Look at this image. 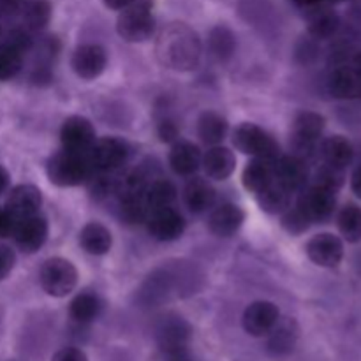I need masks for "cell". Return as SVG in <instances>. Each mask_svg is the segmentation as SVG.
I'll use <instances>...</instances> for the list:
<instances>
[{
	"label": "cell",
	"mask_w": 361,
	"mask_h": 361,
	"mask_svg": "<svg viewBox=\"0 0 361 361\" xmlns=\"http://www.w3.org/2000/svg\"><path fill=\"white\" fill-rule=\"evenodd\" d=\"M228 120L215 111H207L197 120V136L207 145H221L228 134Z\"/></svg>",
	"instance_id": "1f68e13d"
},
{
	"label": "cell",
	"mask_w": 361,
	"mask_h": 361,
	"mask_svg": "<svg viewBox=\"0 0 361 361\" xmlns=\"http://www.w3.org/2000/svg\"><path fill=\"white\" fill-rule=\"evenodd\" d=\"M63 150L88 154L95 143V129L85 116H69L60 129Z\"/></svg>",
	"instance_id": "8fae6325"
},
{
	"label": "cell",
	"mask_w": 361,
	"mask_h": 361,
	"mask_svg": "<svg viewBox=\"0 0 361 361\" xmlns=\"http://www.w3.org/2000/svg\"><path fill=\"white\" fill-rule=\"evenodd\" d=\"M200 148L190 141H176L169 152V166L180 176H192L201 166Z\"/></svg>",
	"instance_id": "7402d4cb"
},
{
	"label": "cell",
	"mask_w": 361,
	"mask_h": 361,
	"mask_svg": "<svg viewBox=\"0 0 361 361\" xmlns=\"http://www.w3.org/2000/svg\"><path fill=\"white\" fill-rule=\"evenodd\" d=\"M274 162L268 161V159L261 157H252V161L245 166L242 175L243 187H245L249 192H259L263 187H267L268 183L274 182Z\"/></svg>",
	"instance_id": "f1b7e54d"
},
{
	"label": "cell",
	"mask_w": 361,
	"mask_h": 361,
	"mask_svg": "<svg viewBox=\"0 0 361 361\" xmlns=\"http://www.w3.org/2000/svg\"><path fill=\"white\" fill-rule=\"evenodd\" d=\"M39 282L44 293L55 298H63L74 291L78 284V270L63 257H51L44 261L39 271Z\"/></svg>",
	"instance_id": "5b68a950"
},
{
	"label": "cell",
	"mask_w": 361,
	"mask_h": 361,
	"mask_svg": "<svg viewBox=\"0 0 361 361\" xmlns=\"http://www.w3.org/2000/svg\"><path fill=\"white\" fill-rule=\"evenodd\" d=\"M256 201L263 212L271 215H279L284 214L291 207L293 192L286 189L284 185H281L277 180H274L267 187H263L259 192H256Z\"/></svg>",
	"instance_id": "4316f807"
},
{
	"label": "cell",
	"mask_w": 361,
	"mask_h": 361,
	"mask_svg": "<svg viewBox=\"0 0 361 361\" xmlns=\"http://www.w3.org/2000/svg\"><path fill=\"white\" fill-rule=\"evenodd\" d=\"M319 155L326 164L345 169L355 159V147L348 137L334 134V136H328L321 141Z\"/></svg>",
	"instance_id": "603a6c76"
},
{
	"label": "cell",
	"mask_w": 361,
	"mask_h": 361,
	"mask_svg": "<svg viewBox=\"0 0 361 361\" xmlns=\"http://www.w3.org/2000/svg\"><path fill=\"white\" fill-rule=\"evenodd\" d=\"M14 263H16V254L9 245L0 243V281L7 277L13 271Z\"/></svg>",
	"instance_id": "ab89813d"
},
{
	"label": "cell",
	"mask_w": 361,
	"mask_h": 361,
	"mask_svg": "<svg viewBox=\"0 0 361 361\" xmlns=\"http://www.w3.org/2000/svg\"><path fill=\"white\" fill-rule=\"evenodd\" d=\"M21 16L28 30L39 32L48 27L51 20V4L49 0H23Z\"/></svg>",
	"instance_id": "836d02e7"
},
{
	"label": "cell",
	"mask_w": 361,
	"mask_h": 361,
	"mask_svg": "<svg viewBox=\"0 0 361 361\" xmlns=\"http://www.w3.org/2000/svg\"><path fill=\"white\" fill-rule=\"evenodd\" d=\"M190 326L180 317H168L164 323L159 326L157 342L162 351L171 358H183V353L187 351V345L190 342Z\"/></svg>",
	"instance_id": "4fadbf2b"
},
{
	"label": "cell",
	"mask_w": 361,
	"mask_h": 361,
	"mask_svg": "<svg viewBox=\"0 0 361 361\" xmlns=\"http://www.w3.org/2000/svg\"><path fill=\"white\" fill-rule=\"evenodd\" d=\"M49 182L59 187H76L88 182L95 173L88 154L62 150L49 157L46 164Z\"/></svg>",
	"instance_id": "7a4b0ae2"
},
{
	"label": "cell",
	"mask_w": 361,
	"mask_h": 361,
	"mask_svg": "<svg viewBox=\"0 0 361 361\" xmlns=\"http://www.w3.org/2000/svg\"><path fill=\"white\" fill-rule=\"evenodd\" d=\"M267 349L274 356H288L295 351L296 342L300 338V328L296 321L284 319L277 321L274 330L267 335Z\"/></svg>",
	"instance_id": "ffe728a7"
},
{
	"label": "cell",
	"mask_w": 361,
	"mask_h": 361,
	"mask_svg": "<svg viewBox=\"0 0 361 361\" xmlns=\"http://www.w3.org/2000/svg\"><path fill=\"white\" fill-rule=\"evenodd\" d=\"M274 176L281 185L286 189L296 192V190L305 189L309 182V164L305 159L298 155H281L274 162Z\"/></svg>",
	"instance_id": "9a60e30c"
},
{
	"label": "cell",
	"mask_w": 361,
	"mask_h": 361,
	"mask_svg": "<svg viewBox=\"0 0 361 361\" xmlns=\"http://www.w3.org/2000/svg\"><path fill=\"white\" fill-rule=\"evenodd\" d=\"M344 169L323 162V166H319L316 175H314V183L324 187V189L334 190V192H338L341 187L344 185Z\"/></svg>",
	"instance_id": "8d00e7d4"
},
{
	"label": "cell",
	"mask_w": 361,
	"mask_h": 361,
	"mask_svg": "<svg viewBox=\"0 0 361 361\" xmlns=\"http://www.w3.org/2000/svg\"><path fill=\"white\" fill-rule=\"evenodd\" d=\"M16 224L18 221L6 210V207L0 208V240L13 236Z\"/></svg>",
	"instance_id": "60d3db41"
},
{
	"label": "cell",
	"mask_w": 361,
	"mask_h": 361,
	"mask_svg": "<svg viewBox=\"0 0 361 361\" xmlns=\"http://www.w3.org/2000/svg\"><path fill=\"white\" fill-rule=\"evenodd\" d=\"M281 319V312H279V307L271 302H254L243 310L242 316V326L250 337H267L274 326L277 324V321Z\"/></svg>",
	"instance_id": "9c48e42d"
},
{
	"label": "cell",
	"mask_w": 361,
	"mask_h": 361,
	"mask_svg": "<svg viewBox=\"0 0 361 361\" xmlns=\"http://www.w3.org/2000/svg\"><path fill=\"white\" fill-rule=\"evenodd\" d=\"M143 196L145 201H147L148 210H150L152 214V212L159 210V208L173 207V203H175L176 200V189L169 180H150V182L145 185Z\"/></svg>",
	"instance_id": "4dcf8cb0"
},
{
	"label": "cell",
	"mask_w": 361,
	"mask_h": 361,
	"mask_svg": "<svg viewBox=\"0 0 361 361\" xmlns=\"http://www.w3.org/2000/svg\"><path fill=\"white\" fill-rule=\"evenodd\" d=\"M351 189H353V192H355V196L360 197V200H361V166H358V168L353 171Z\"/></svg>",
	"instance_id": "f6af8a7d"
},
{
	"label": "cell",
	"mask_w": 361,
	"mask_h": 361,
	"mask_svg": "<svg viewBox=\"0 0 361 361\" xmlns=\"http://www.w3.org/2000/svg\"><path fill=\"white\" fill-rule=\"evenodd\" d=\"M326 120L316 111H302L293 120L291 145L295 148V155L302 159H309L316 150L321 136L324 133Z\"/></svg>",
	"instance_id": "8992f818"
},
{
	"label": "cell",
	"mask_w": 361,
	"mask_h": 361,
	"mask_svg": "<svg viewBox=\"0 0 361 361\" xmlns=\"http://www.w3.org/2000/svg\"><path fill=\"white\" fill-rule=\"evenodd\" d=\"M201 55L197 35L185 25H171L162 32L159 41V56L166 66L176 71L192 69Z\"/></svg>",
	"instance_id": "6da1fadb"
},
{
	"label": "cell",
	"mask_w": 361,
	"mask_h": 361,
	"mask_svg": "<svg viewBox=\"0 0 361 361\" xmlns=\"http://www.w3.org/2000/svg\"><path fill=\"white\" fill-rule=\"evenodd\" d=\"M215 189L210 182L204 178H192L187 182L185 190H183V200H185L187 208L192 214H204L215 204Z\"/></svg>",
	"instance_id": "cb8c5ba5"
},
{
	"label": "cell",
	"mask_w": 361,
	"mask_h": 361,
	"mask_svg": "<svg viewBox=\"0 0 361 361\" xmlns=\"http://www.w3.org/2000/svg\"><path fill=\"white\" fill-rule=\"evenodd\" d=\"M143 189L145 187L126 185V190H123L122 200H120V215L129 224L147 222L148 215H150V210H148L147 201H145L143 196Z\"/></svg>",
	"instance_id": "484cf974"
},
{
	"label": "cell",
	"mask_w": 361,
	"mask_h": 361,
	"mask_svg": "<svg viewBox=\"0 0 361 361\" xmlns=\"http://www.w3.org/2000/svg\"><path fill=\"white\" fill-rule=\"evenodd\" d=\"M298 204L310 219V222H326L337 208V192L312 183L300 196Z\"/></svg>",
	"instance_id": "30bf717a"
},
{
	"label": "cell",
	"mask_w": 361,
	"mask_h": 361,
	"mask_svg": "<svg viewBox=\"0 0 361 361\" xmlns=\"http://www.w3.org/2000/svg\"><path fill=\"white\" fill-rule=\"evenodd\" d=\"M204 173L212 180H226L233 175L236 168V157L229 148L215 145L201 159Z\"/></svg>",
	"instance_id": "44dd1931"
},
{
	"label": "cell",
	"mask_w": 361,
	"mask_h": 361,
	"mask_svg": "<svg viewBox=\"0 0 361 361\" xmlns=\"http://www.w3.org/2000/svg\"><path fill=\"white\" fill-rule=\"evenodd\" d=\"M23 0H0V16H11L21 9Z\"/></svg>",
	"instance_id": "ee69618b"
},
{
	"label": "cell",
	"mask_w": 361,
	"mask_h": 361,
	"mask_svg": "<svg viewBox=\"0 0 361 361\" xmlns=\"http://www.w3.org/2000/svg\"><path fill=\"white\" fill-rule=\"evenodd\" d=\"M148 233L159 242H173L178 240L185 231V219L173 207H164L154 210L147 219Z\"/></svg>",
	"instance_id": "7c38bea8"
},
{
	"label": "cell",
	"mask_w": 361,
	"mask_h": 361,
	"mask_svg": "<svg viewBox=\"0 0 361 361\" xmlns=\"http://www.w3.org/2000/svg\"><path fill=\"white\" fill-rule=\"evenodd\" d=\"M159 136L162 141H175L178 137V129L171 120H164L159 123Z\"/></svg>",
	"instance_id": "7bdbcfd3"
},
{
	"label": "cell",
	"mask_w": 361,
	"mask_h": 361,
	"mask_svg": "<svg viewBox=\"0 0 361 361\" xmlns=\"http://www.w3.org/2000/svg\"><path fill=\"white\" fill-rule=\"evenodd\" d=\"M6 42L21 53H27L28 49L32 48V44H34L30 32L25 30V28H14V30H11L9 35H7Z\"/></svg>",
	"instance_id": "f35d334b"
},
{
	"label": "cell",
	"mask_w": 361,
	"mask_h": 361,
	"mask_svg": "<svg viewBox=\"0 0 361 361\" xmlns=\"http://www.w3.org/2000/svg\"><path fill=\"white\" fill-rule=\"evenodd\" d=\"M330 95L335 99H358L361 97V78L353 66H338L330 73L326 81Z\"/></svg>",
	"instance_id": "ac0fdd59"
},
{
	"label": "cell",
	"mask_w": 361,
	"mask_h": 361,
	"mask_svg": "<svg viewBox=\"0 0 361 361\" xmlns=\"http://www.w3.org/2000/svg\"><path fill=\"white\" fill-rule=\"evenodd\" d=\"M23 67V53L7 42L0 44V81H9L18 76Z\"/></svg>",
	"instance_id": "d590c367"
},
{
	"label": "cell",
	"mask_w": 361,
	"mask_h": 361,
	"mask_svg": "<svg viewBox=\"0 0 361 361\" xmlns=\"http://www.w3.org/2000/svg\"><path fill=\"white\" fill-rule=\"evenodd\" d=\"M337 228L342 238L349 243L361 242V207L348 203L337 215Z\"/></svg>",
	"instance_id": "d6a6232c"
},
{
	"label": "cell",
	"mask_w": 361,
	"mask_h": 361,
	"mask_svg": "<svg viewBox=\"0 0 361 361\" xmlns=\"http://www.w3.org/2000/svg\"><path fill=\"white\" fill-rule=\"evenodd\" d=\"M307 256L321 268H335L344 259V242L331 233H319L307 242Z\"/></svg>",
	"instance_id": "ba28073f"
},
{
	"label": "cell",
	"mask_w": 361,
	"mask_h": 361,
	"mask_svg": "<svg viewBox=\"0 0 361 361\" xmlns=\"http://www.w3.org/2000/svg\"><path fill=\"white\" fill-rule=\"evenodd\" d=\"M171 361H189L187 358H171Z\"/></svg>",
	"instance_id": "f907efd6"
},
{
	"label": "cell",
	"mask_w": 361,
	"mask_h": 361,
	"mask_svg": "<svg viewBox=\"0 0 361 361\" xmlns=\"http://www.w3.org/2000/svg\"><path fill=\"white\" fill-rule=\"evenodd\" d=\"M243 221H245V214L242 208L233 203H226L212 212L210 219H208V228L215 236L229 238L240 231Z\"/></svg>",
	"instance_id": "d6986e66"
},
{
	"label": "cell",
	"mask_w": 361,
	"mask_h": 361,
	"mask_svg": "<svg viewBox=\"0 0 361 361\" xmlns=\"http://www.w3.org/2000/svg\"><path fill=\"white\" fill-rule=\"evenodd\" d=\"M41 204V190L35 185H30V183H23V185H18L11 190L9 197H7L6 210L9 212L16 221H23V219L39 214Z\"/></svg>",
	"instance_id": "e0dca14e"
},
{
	"label": "cell",
	"mask_w": 361,
	"mask_h": 361,
	"mask_svg": "<svg viewBox=\"0 0 361 361\" xmlns=\"http://www.w3.org/2000/svg\"><path fill=\"white\" fill-rule=\"evenodd\" d=\"M116 32L127 42H145L154 35L155 16L152 11V0H136L120 11L116 20Z\"/></svg>",
	"instance_id": "3957f363"
},
{
	"label": "cell",
	"mask_w": 361,
	"mask_h": 361,
	"mask_svg": "<svg viewBox=\"0 0 361 361\" xmlns=\"http://www.w3.org/2000/svg\"><path fill=\"white\" fill-rule=\"evenodd\" d=\"M80 245L85 252L92 256H104L111 250L113 236L101 222H88L80 231Z\"/></svg>",
	"instance_id": "d4e9b609"
},
{
	"label": "cell",
	"mask_w": 361,
	"mask_h": 361,
	"mask_svg": "<svg viewBox=\"0 0 361 361\" xmlns=\"http://www.w3.org/2000/svg\"><path fill=\"white\" fill-rule=\"evenodd\" d=\"M328 2H344V0H328Z\"/></svg>",
	"instance_id": "816d5d0a"
},
{
	"label": "cell",
	"mask_w": 361,
	"mask_h": 361,
	"mask_svg": "<svg viewBox=\"0 0 361 361\" xmlns=\"http://www.w3.org/2000/svg\"><path fill=\"white\" fill-rule=\"evenodd\" d=\"M102 312V300L95 293H80L69 303L71 319L80 324L92 323Z\"/></svg>",
	"instance_id": "f546056e"
},
{
	"label": "cell",
	"mask_w": 361,
	"mask_h": 361,
	"mask_svg": "<svg viewBox=\"0 0 361 361\" xmlns=\"http://www.w3.org/2000/svg\"><path fill=\"white\" fill-rule=\"evenodd\" d=\"M208 46H210L212 55L217 60H221V62H224V60H228L235 53L236 39L228 27L219 25V27L212 28L210 37H208Z\"/></svg>",
	"instance_id": "e575fe53"
},
{
	"label": "cell",
	"mask_w": 361,
	"mask_h": 361,
	"mask_svg": "<svg viewBox=\"0 0 361 361\" xmlns=\"http://www.w3.org/2000/svg\"><path fill=\"white\" fill-rule=\"evenodd\" d=\"M341 28V18L330 7H310L309 34L314 39H331Z\"/></svg>",
	"instance_id": "83f0119b"
},
{
	"label": "cell",
	"mask_w": 361,
	"mask_h": 361,
	"mask_svg": "<svg viewBox=\"0 0 361 361\" xmlns=\"http://www.w3.org/2000/svg\"><path fill=\"white\" fill-rule=\"evenodd\" d=\"M129 145L120 137H102L95 140L88 152L92 166L99 173H111L122 168L129 159Z\"/></svg>",
	"instance_id": "52a82bcc"
},
{
	"label": "cell",
	"mask_w": 361,
	"mask_h": 361,
	"mask_svg": "<svg viewBox=\"0 0 361 361\" xmlns=\"http://www.w3.org/2000/svg\"><path fill=\"white\" fill-rule=\"evenodd\" d=\"M102 2H104V6L108 7V9L123 11L126 7H129L130 4L136 2V0H102Z\"/></svg>",
	"instance_id": "bcb514c9"
},
{
	"label": "cell",
	"mask_w": 361,
	"mask_h": 361,
	"mask_svg": "<svg viewBox=\"0 0 361 361\" xmlns=\"http://www.w3.org/2000/svg\"><path fill=\"white\" fill-rule=\"evenodd\" d=\"M71 66L81 80H95L108 66V53L99 44H81L74 49Z\"/></svg>",
	"instance_id": "5bb4252c"
},
{
	"label": "cell",
	"mask_w": 361,
	"mask_h": 361,
	"mask_svg": "<svg viewBox=\"0 0 361 361\" xmlns=\"http://www.w3.org/2000/svg\"><path fill=\"white\" fill-rule=\"evenodd\" d=\"M9 182H11L9 173H7V169L4 168V166H0V194L6 192L7 187H9Z\"/></svg>",
	"instance_id": "7dc6e473"
},
{
	"label": "cell",
	"mask_w": 361,
	"mask_h": 361,
	"mask_svg": "<svg viewBox=\"0 0 361 361\" xmlns=\"http://www.w3.org/2000/svg\"><path fill=\"white\" fill-rule=\"evenodd\" d=\"M48 221L42 215L35 214L32 217L18 221L14 229V240H16L18 249L27 254H34L41 249L48 240Z\"/></svg>",
	"instance_id": "2e32d148"
},
{
	"label": "cell",
	"mask_w": 361,
	"mask_h": 361,
	"mask_svg": "<svg viewBox=\"0 0 361 361\" xmlns=\"http://www.w3.org/2000/svg\"><path fill=\"white\" fill-rule=\"evenodd\" d=\"M51 361H88L87 355L78 348H62L53 355Z\"/></svg>",
	"instance_id": "b9f144b4"
},
{
	"label": "cell",
	"mask_w": 361,
	"mask_h": 361,
	"mask_svg": "<svg viewBox=\"0 0 361 361\" xmlns=\"http://www.w3.org/2000/svg\"><path fill=\"white\" fill-rule=\"evenodd\" d=\"M0 34H2V30H0Z\"/></svg>",
	"instance_id": "f5cc1de1"
},
{
	"label": "cell",
	"mask_w": 361,
	"mask_h": 361,
	"mask_svg": "<svg viewBox=\"0 0 361 361\" xmlns=\"http://www.w3.org/2000/svg\"><path fill=\"white\" fill-rule=\"evenodd\" d=\"M310 219L307 217L305 212L300 208V204L296 203L295 207H289L288 210L282 214V226H284V229L288 233H291V235H302V233H305L307 229L310 228Z\"/></svg>",
	"instance_id": "74e56055"
},
{
	"label": "cell",
	"mask_w": 361,
	"mask_h": 361,
	"mask_svg": "<svg viewBox=\"0 0 361 361\" xmlns=\"http://www.w3.org/2000/svg\"><path fill=\"white\" fill-rule=\"evenodd\" d=\"M353 67H355V71H356V73H358V76L361 78V51L356 53L355 62H353Z\"/></svg>",
	"instance_id": "681fc988"
},
{
	"label": "cell",
	"mask_w": 361,
	"mask_h": 361,
	"mask_svg": "<svg viewBox=\"0 0 361 361\" xmlns=\"http://www.w3.org/2000/svg\"><path fill=\"white\" fill-rule=\"evenodd\" d=\"M296 4H298L300 7H307V9H310V7H316L319 6V4H323L324 0H295Z\"/></svg>",
	"instance_id": "c3c4849f"
},
{
	"label": "cell",
	"mask_w": 361,
	"mask_h": 361,
	"mask_svg": "<svg viewBox=\"0 0 361 361\" xmlns=\"http://www.w3.org/2000/svg\"><path fill=\"white\" fill-rule=\"evenodd\" d=\"M233 143H235L236 150L250 155V157H261L268 159V161H275L281 157V148H279L277 141L256 123L245 122L236 127L235 134H233Z\"/></svg>",
	"instance_id": "277c9868"
}]
</instances>
